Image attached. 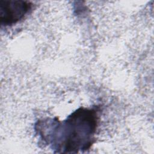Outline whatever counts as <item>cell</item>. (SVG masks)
Listing matches in <instances>:
<instances>
[{
    "instance_id": "cell-1",
    "label": "cell",
    "mask_w": 154,
    "mask_h": 154,
    "mask_svg": "<svg viewBox=\"0 0 154 154\" xmlns=\"http://www.w3.org/2000/svg\"><path fill=\"white\" fill-rule=\"evenodd\" d=\"M98 111L97 108H80L63 122L58 120L48 122V132L40 133V135L58 152L76 153L86 150L94 141Z\"/></svg>"
},
{
    "instance_id": "cell-2",
    "label": "cell",
    "mask_w": 154,
    "mask_h": 154,
    "mask_svg": "<svg viewBox=\"0 0 154 154\" xmlns=\"http://www.w3.org/2000/svg\"><path fill=\"white\" fill-rule=\"evenodd\" d=\"M32 7L30 2L19 0L0 1V23L2 26H11L29 13Z\"/></svg>"
}]
</instances>
